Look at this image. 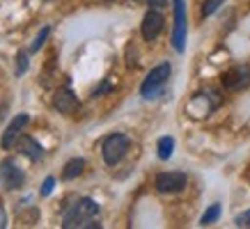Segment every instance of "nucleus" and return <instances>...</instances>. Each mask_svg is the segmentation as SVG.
I'll return each instance as SVG.
<instances>
[{
    "instance_id": "f257e3e1",
    "label": "nucleus",
    "mask_w": 250,
    "mask_h": 229,
    "mask_svg": "<svg viewBox=\"0 0 250 229\" xmlns=\"http://www.w3.org/2000/svg\"><path fill=\"white\" fill-rule=\"evenodd\" d=\"M99 215V204L90 197L76 199L71 206L64 209L62 215V227L64 229H99L101 222H97L94 218Z\"/></svg>"
},
{
    "instance_id": "f03ea898",
    "label": "nucleus",
    "mask_w": 250,
    "mask_h": 229,
    "mask_svg": "<svg viewBox=\"0 0 250 229\" xmlns=\"http://www.w3.org/2000/svg\"><path fill=\"white\" fill-rule=\"evenodd\" d=\"M170 74H172V67L167 64V62H161L159 67H154L149 74H147V78L143 80V85H140V96L147 101L156 99V96H161L163 94V87H166L167 78H170Z\"/></svg>"
},
{
    "instance_id": "7ed1b4c3",
    "label": "nucleus",
    "mask_w": 250,
    "mask_h": 229,
    "mask_svg": "<svg viewBox=\"0 0 250 229\" xmlns=\"http://www.w3.org/2000/svg\"><path fill=\"white\" fill-rule=\"evenodd\" d=\"M131 147V140L124 133H113V135H108L104 140V145H101V156L106 160V165H117L126 152H129Z\"/></svg>"
},
{
    "instance_id": "20e7f679",
    "label": "nucleus",
    "mask_w": 250,
    "mask_h": 229,
    "mask_svg": "<svg viewBox=\"0 0 250 229\" xmlns=\"http://www.w3.org/2000/svg\"><path fill=\"white\" fill-rule=\"evenodd\" d=\"M172 9H174L172 48L177 53H184V48H186V32H188V23H186V2H184V0H172Z\"/></svg>"
},
{
    "instance_id": "39448f33",
    "label": "nucleus",
    "mask_w": 250,
    "mask_h": 229,
    "mask_svg": "<svg viewBox=\"0 0 250 229\" xmlns=\"http://www.w3.org/2000/svg\"><path fill=\"white\" fill-rule=\"evenodd\" d=\"M188 183V176L184 172H159L156 179H154V186L156 191L163 192V195H172V192H182Z\"/></svg>"
},
{
    "instance_id": "423d86ee",
    "label": "nucleus",
    "mask_w": 250,
    "mask_h": 229,
    "mask_svg": "<svg viewBox=\"0 0 250 229\" xmlns=\"http://www.w3.org/2000/svg\"><path fill=\"white\" fill-rule=\"evenodd\" d=\"M0 183L7 188V191H16L25 183V172L16 165L14 158H7L0 163Z\"/></svg>"
},
{
    "instance_id": "0eeeda50",
    "label": "nucleus",
    "mask_w": 250,
    "mask_h": 229,
    "mask_svg": "<svg viewBox=\"0 0 250 229\" xmlns=\"http://www.w3.org/2000/svg\"><path fill=\"white\" fill-rule=\"evenodd\" d=\"M223 87L229 92H239V90H246L250 85V69L248 67H234L223 74Z\"/></svg>"
},
{
    "instance_id": "6e6552de",
    "label": "nucleus",
    "mask_w": 250,
    "mask_h": 229,
    "mask_svg": "<svg viewBox=\"0 0 250 229\" xmlns=\"http://www.w3.org/2000/svg\"><path fill=\"white\" fill-rule=\"evenodd\" d=\"M28 122H30V117H28L25 113L16 114L14 119L7 124V129H5L2 137H0V147H2V149H14V147H16V140L21 137L23 126H25Z\"/></svg>"
},
{
    "instance_id": "1a4fd4ad",
    "label": "nucleus",
    "mask_w": 250,
    "mask_h": 229,
    "mask_svg": "<svg viewBox=\"0 0 250 229\" xmlns=\"http://www.w3.org/2000/svg\"><path fill=\"white\" fill-rule=\"evenodd\" d=\"M163 23H166V19H163V14H161L159 9H149L147 14H145L143 19V25H140V35H143V39H147V41H154V39L161 35V30H163Z\"/></svg>"
},
{
    "instance_id": "9d476101",
    "label": "nucleus",
    "mask_w": 250,
    "mask_h": 229,
    "mask_svg": "<svg viewBox=\"0 0 250 229\" xmlns=\"http://www.w3.org/2000/svg\"><path fill=\"white\" fill-rule=\"evenodd\" d=\"M78 96L74 94V92L69 90V87H60V90H55L53 94V108L58 110V113L62 114H71L78 110Z\"/></svg>"
},
{
    "instance_id": "9b49d317",
    "label": "nucleus",
    "mask_w": 250,
    "mask_h": 229,
    "mask_svg": "<svg viewBox=\"0 0 250 229\" xmlns=\"http://www.w3.org/2000/svg\"><path fill=\"white\" fill-rule=\"evenodd\" d=\"M16 149L25 156V158H30V160H39V158H44V147L39 145L35 137L30 135H21L19 140H16Z\"/></svg>"
},
{
    "instance_id": "f8f14e48",
    "label": "nucleus",
    "mask_w": 250,
    "mask_h": 229,
    "mask_svg": "<svg viewBox=\"0 0 250 229\" xmlns=\"http://www.w3.org/2000/svg\"><path fill=\"white\" fill-rule=\"evenodd\" d=\"M83 170H85L83 158H71L67 165H64V170H62V179H64V181H74L76 176L83 174Z\"/></svg>"
},
{
    "instance_id": "ddd939ff",
    "label": "nucleus",
    "mask_w": 250,
    "mask_h": 229,
    "mask_svg": "<svg viewBox=\"0 0 250 229\" xmlns=\"http://www.w3.org/2000/svg\"><path fill=\"white\" fill-rule=\"evenodd\" d=\"M156 149H159V158L161 160H167V158H172V153H174V137L172 135H163L159 137V142H156Z\"/></svg>"
},
{
    "instance_id": "4468645a",
    "label": "nucleus",
    "mask_w": 250,
    "mask_h": 229,
    "mask_svg": "<svg viewBox=\"0 0 250 229\" xmlns=\"http://www.w3.org/2000/svg\"><path fill=\"white\" fill-rule=\"evenodd\" d=\"M220 218V204H211L209 209H207L205 213H202V218H200V225L202 227H209V225H213V222Z\"/></svg>"
},
{
    "instance_id": "2eb2a0df",
    "label": "nucleus",
    "mask_w": 250,
    "mask_h": 229,
    "mask_svg": "<svg viewBox=\"0 0 250 229\" xmlns=\"http://www.w3.org/2000/svg\"><path fill=\"white\" fill-rule=\"evenodd\" d=\"M48 32H51V28H48V25L39 30V35H37V37H35V41H32V46H30V51H32V53H35V51H39V48L44 46L46 37H48Z\"/></svg>"
},
{
    "instance_id": "dca6fc26",
    "label": "nucleus",
    "mask_w": 250,
    "mask_h": 229,
    "mask_svg": "<svg viewBox=\"0 0 250 229\" xmlns=\"http://www.w3.org/2000/svg\"><path fill=\"white\" fill-rule=\"evenodd\" d=\"M25 71H28V55L19 51L16 53V76H23Z\"/></svg>"
},
{
    "instance_id": "f3484780",
    "label": "nucleus",
    "mask_w": 250,
    "mask_h": 229,
    "mask_svg": "<svg viewBox=\"0 0 250 229\" xmlns=\"http://www.w3.org/2000/svg\"><path fill=\"white\" fill-rule=\"evenodd\" d=\"M220 5H223V0H207L205 5H202V16H211L213 12H216V9L220 7Z\"/></svg>"
},
{
    "instance_id": "a211bd4d",
    "label": "nucleus",
    "mask_w": 250,
    "mask_h": 229,
    "mask_svg": "<svg viewBox=\"0 0 250 229\" xmlns=\"http://www.w3.org/2000/svg\"><path fill=\"white\" fill-rule=\"evenodd\" d=\"M53 186H55V179H53V176H46L44 183H42V195H44V197H48V195L53 192Z\"/></svg>"
},
{
    "instance_id": "6ab92c4d",
    "label": "nucleus",
    "mask_w": 250,
    "mask_h": 229,
    "mask_svg": "<svg viewBox=\"0 0 250 229\" xmlns=\"http://www.w3.org/2000/svg\"><path fill=\"white\" fill-rule=\"evenodd\" d=\"M234 225L236 227H250V209L246 211V213H239L234 218Z\"/></svg>"
},
{
    "instance_id": "aec40b11",
    "label": "nucleus",
    "mask_w": 250,
    "mask_h": 229,
    "mask_svg": "<svg viewBox=\"0 0 250 229\" xmlns=\"http://www.w3.org/2000/svg\"><path fill=\"white\" fill-rule=\"evenodd\" d=\"M106 90H110V83H108V80H104V83L99 85L97 90L92 92V96H101V94H104V92H106Z\"/></svg>"
},
{
    "instance_id": "412c9836",
    "label": "nucleus",
    "mask_w": 250,
    "mask_h": 229,
    "mask_svg": "<svg viewBox=\"0 0 250 229\" xmlns=\"http://www.w3.org/2000/svg\"><path fill=\"white\" fill-rule=\"evenodd\" d=\"M7 227V213H5V206H2V199H0V229Z\"/></svg>"
},
{
    "instance_id": "4be33fe9",
    "label": "nucleus",
    "mask_w": 250,
    "mask_h": 229,
    "mask_svg": "<svg viewBox=\"0 0 250 229\" xmlns=\"http://www.w3.org/2000/svg\"><path fill=\"white\" fill-rule=\"evenodd\" d=\"M147 5L154 9H161V7H166L167 5V0H147Z\"/></svg>"
}]
</instances>
